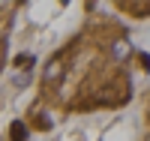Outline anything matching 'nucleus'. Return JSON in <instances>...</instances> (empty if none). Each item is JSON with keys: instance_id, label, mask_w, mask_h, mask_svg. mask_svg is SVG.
<instances>
[{"instance_id": "nucleus-2", "label": "nucleus", "mask_w": 150, "mask_h": 141, "mask_svg": "<svg viewBox=\"0 0 150 141\" xmlns=\"http://www.w3.org/2000/svg\"><path fill=\"white\" fill-rule=\"evenodd\" d=\"M15 63H18V66H30V63H33V57H27V54H21V57H18Z\"/></svg>"}, {"instance_id": "nucleus-1", "label": "nucleus", "mask_w": 150, "mask_h": 141, "mask_svg": "<svg viewBox=\"0 0 150 141\" xmlns=\"http://www.w3.org/2000/svg\"><path fill=\"white\" fill-rule=\"evenodd\" d=\"M9 135H12V141H24V138H27V126H24L21 120H15L9 126Z\"/></svg>"}]
</instances>
